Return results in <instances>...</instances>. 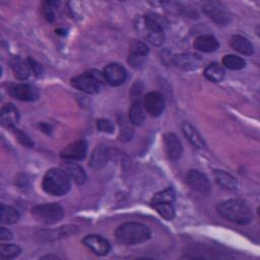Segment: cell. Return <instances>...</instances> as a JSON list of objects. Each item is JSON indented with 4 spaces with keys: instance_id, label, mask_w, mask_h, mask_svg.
Returning a JSON list of instances; mask_svg holds the SVG:
<instances>
[{
    "instance_id": "cell-8",
    "label": "cell",
    "mask_w": 260,
    "mask_h": 260,
    "mask_svg": "<svg viewBox=\"0 0 260 260\" xmlns=\"http://www.w3.org/2000/svg\"><path fill=\"white\" fill-rule=\"evenodd\" d=\"M186 181L192 189L202 195H208L211 191V186L208 178L197 170H190L187 174Z\"/></svg>"
},
{
    "instance_id": "cell-37",
    "label": "cell",
    "mask_w": 260,
    "mask_h": 260,
    "mask_svg": "<svg viewBox=\"0 0 260 260\" xmlns=\"http://www.w3.org/2000/svg\"><path fill=\"white\" fill-rule=\"evenodd\" d=\"M59 257L56 256V255H47V256H44L42 257V259H58Z\"/></svg>"
},
{
    "instance_id": "cell-26",
    "label": "cell",
    "mask_w": 260,
    "mask_h": 260,
    "mask_svg": "<svg viewBox=\"0 0 260 260\" xmlns=\"http://www.w3.org/2000/svg\"><path fill=\"white\" fill-rule=\"evenodd\" d=\"M224 69L217 63H211L206 66L204 70V76L211 82H220L224 77Z\"/></svg>"
},
{
    "instance_id": "cell-22",
    "label": "cell",
    "mask_w": 260,
    "mask_h": 260,
    "mask_svg": "<svg viewBox=\"0 0 260 260\" xmlns=\"http://www.w3.org/2000/svg\"><path fill=\"white\" fill-rule=\"evenodd\" d=\"M182 130H183L185 137L189 140V142L192 145H194L197 148L205 147V142H204L202 136L200 135V133L197 131V129L193 125L186 122L183 124Z\"/></svg>"
},
{
    "instance_id": "cell-28",
    "label": "cell",
    "mask_w": 260,
    "mask_h": 260,
    "mask_svg": "<svg viewBox=\"0 0 260 260\" xmlns=\"http://www.w3.org/2000/svg\"><path fill=\"white\" fill-rule=\"evenodd\" d=\"M176 194L173 188L169 187L162 191L155 193L151 199V204L154 203H173L175 200Z\"/></svg>"
},
{
    "instance_id": "cell-23",
    "label": "cell",
    "mask_w": 260,
    "mask_h": 260,
    "mask_svg": "<svg viewBox=\"0 0 260 260\" xmlns=\"http://www.w3.org/2000/svg\"><path fill=\"white\" fill-rule=\"evenodd\" d=\"M10 67L14 76L19 80H25L29 76V66L19 57H13L10 60Z\"/></svg>"
},
{
    "instance_id": "cell-16",
    "label": "cell",
    "mask_w": 260,
    "mask_h": 260,
    "mask_svg": "<svg viewBox=\"0 0 260 260\" xmlns=\"http://www.w3.org/2000/svg\"><path fill=\"white\" fill-rule=\"evenodd\" d=\"M148 54V48L146 44L140 41H134L130 45V51H129V57L128 62L133 67L138 68L143 63V59Z\"/></svg>"
},
{
    "instance_id": "cell-13",
    "label": "cell",
    "mask_w": 260,
    "mask_h": 260,
    "mask_svg": "<svg viewBox=\"0 0 260 260\" xmlns=\"http://www.w3.org/2000/svg\"><path fill=\"white\" fill-rule=\"evenodd\" d=\"M82 244L98 256H105L111 250L110 243L105 238L99 235L85 236L82 239Z\"/></svg>"
},
{
    "instance_id": "cell-31",
    "label": "cell",
    "mask_w": 260,
    "mask_h": 260,
    "mask_svg": "<svg viewBox=\"0 0 260 260\" xmlns=\"http://www.w3.org/2000/svg\"><path fill=\"white\" fill-rule=\"evenodd\" d=\"M20 248L14 244H3L0 247V257L3 259H13L20 253Z\"/></svg>"
},
{
    "instance_id": "cell-29",
    "label": "cell",
    "mask_w": 260,
    "mask_h": 260,
    "mask_svg": "<svg viewBox=\"0 0 260 260\" xmlns=\"http://www.w3.org/2000/svg\"><path fill=\"white\" fill-rule=\"evenodd\" d=\"M222 64L229 69L239 70L243 69L246 66V61L237 55H225L222 58Z\"/></svg>"
},
{
    "instance_id": "cell-3",
    "label": "cell",
    "mask_w": 260,
    "mask_h": 260,
    "mask_svg": "<svg viewBox=\"0 0 260 260\" xmlns=\"http://www.w3.org/2000/svg\"><path fill=\"white\" fill-rule=\"evenodd\" d=\"M43 189L53 196H63L70 190L69 176L62 169H50L43 178Z\"/></svg>"
},
{
    "instance_id": "cell-35",
    "label": "cell",
    "mask_w": 260,
    "mask_h": 260,
    "mask_svg": "<svg viewBox=\"0 0 260 260\" xmlns=\"http://www.w3.org/2000/svg\"><path fill=\"white\" fill-rule=\"evenodd\" d=\"M27 64L29 66V68L32 70V72L37 75V76H41L43 74V67L41 66L40 63H38L35 59L32 58H28L27 59Z\"/></svg>"
},
{
    "instance_id": "cell-32",
    "label": "cell",
    "mask_w": 260,
    "mask_h": 260,
    "mask_svg": "<svg viewBox=\"0 0 260 260\" xmlns=\"http://www.w3.org/2000/svg\"><path fill=\"white\" fill-rule=\"evenodd\" d=\"M11 130H12L13 134L15 135L16 139H17L22 145H24V146H26V147H31V146L34 145L32 140H31L24 132H22V131L19 130V129H16L15 127L11 128Z\"/></svg>"
},
{
    "instance_id": "cell-6",
    "label": "cell",
    "mask_w": 260,
    "mask_h": 260,
    "mask_svg": "<svg viewBox=\"0 0 260 260\" xmlns=\"http://www.w3.org/2000/svg\"><path fill=\"white\" fill-rule=\"evenodd\" d=\"M71 84L78 90L88 94H96L101 90V81L99 77L90 72H84L71 79Z\"/></svg>"
},
{
    "instance_id": "cell-15",
    "label": "cell",
    "mask_w": 260,
    "mask_h": 260,
    "mask_svg": "<svg viewBox=\"0 0 260 260\" xmlns=\"http://www.w3.org/2000/svg\"><path fill=\"white\" fill-rule=\"evenodd\" d=\"M164 143L166 152L170 159L178 160L183 152V147L180 139L174 133H166L164 135Z\"/></svg>"
},
{
    "instance_id": "cell-24",
    "label": "cell",
    "mask_w": 260,
    "mask_h": 260,
    "mask_svg": "<svg viewBox=\"0 0 260 260\" xmlns=\"http://www.w3.org/2000/svg\"><path fill=\"white\" fill-rule=\"evenodd\" d=\"M145 119L144 108L141 102L134 101L129 109V122L132 125L140 126Z\"/></svg>"
},
{
    "instance_id": "cell-27",
    "label": "cell",
    "mask_w": 260,
    "mask_h": 260,
    "mask_svg": "<svg viewBox=\"0 0 260 260\" xmlns=\"http://www.w3.org/2000/svg\"><path fill=\"white\" fill-rule=\"evenodd\" d=\"M0 213H1V217H0L1 223L3 224H13L17 222L19 219L18 211L15 208L8 205L2 204Z\"/></svg>"
},
{
    "instance_id": "cell-19",
    "label": "cell",
    "mask_w": 260,
    "mask_h": 260,
    "mask_svg": "<svg viewBox=\"0 0 260 260\" xmlns=\"http://www.w3.org/2000/svg\"><path fill=\"white\" fill-rule=\"evenodd\" d=\"M193 46L196 50L204 53H211L218 49V41L211 35H202L194 40Z\"/></svg>"
},
{
    "instance_id": "cell-11",
    "label": "cell",
    "mask_w": 260,
    "mask_h": 260,
    "mask_svg": "<svg viewBox=\"0 0 260 260\" xmlns=\"http://www.w3.org/2000/svg\"><path fill=\"white\" fill-rule=\"evenodd\" d=\"M87 143L85 140H77L68 144L60 151V156L66 160H81L86 156Z\"/></svg>"
},
{
    "instance_id": "cell-33",
    "label": "cell",
    "mask_w": 260,
    "mask_h": 260,
    "mask_svg": "<svg viewBox=\"0 0 260 260\" xmlns=\"http://www.w3.org/2000/svg\"><path fill=\"white\" fill-rule=\"evenodd\" d=\"M54 4H57V2H44L42 6V14L44 18L49 22H52L55 19V14L52 9V5Z\"/></svg>"
},
{
    "instance_id": "cell-25",
    "label": "cell",
    "mask_w": 260,
    "mask_h": 260,
    "mask_svg": "<svg viewBox=\"0 0 260 260\" xmlns=\"http://www.w3.org/2000/svg\"><path fill=\"white\" fill-rule=\"evenodd\" d=\"M213 176L217 185L225 190H234L237 187V180L235 179V177L224 171L215 170Z\"/></svg>"
},
{
    "instance_id": "cell-21",
    "label": "cell",
    "mask_w": 260,
    "mask_h": 260,
    "mask_svg": "<svg viewBox=\"0 0 260 260\" xmlns=\"http://www.w3.org/2000/svg\"><path fill=\"white\" fill-rule=\"evenodd\" d=\"M62 167H63L62 170H64L65 173L69 176V178H71L76 184L82 185L85 183L86 174L80 166H78L75 162L67 161V162L63 164Z\"/></svg>"
},
{
    "instance_id": "cell-20",
    "label": "cell",
    "mask_w": 260,
    "mask_h": 260,
    "mask_svg": "<svg viewBox=\"0 0 260 260\" xmlns=\"http://www.w3.org/2000/svg\"><path fill=\"white\" fill-rule=\"evenodd\" d=\"M230 44H231V47L235 51L239 52L240 54L250 56L254 53L253 45L251 44V42L247 38H245L243 36H240V35L233 36L231 38Z\"/></svg>"
},
{
    "instance_id": "cell-7",
    "label": "cell",
    "mask_w": 260,
    "mask_h": 260,
    "mask_svg": "<svg viewBox=\"0 0 260 260\" xmlns=\"http://www.w3.org/2000/svg\"><path fill=\"white\" fill-rule=\"evenodd\" d=\"M202 11L215 23L224 25L232 19V14L226 6L217 1H208L203 4Z\"/></svg>"
},
{
    "instance_id": "cell-2",
    "label": "cell",
    "mask_w": 260,
    "mask_h": 260,
    "mask_svg": "<svg viewBox=\"0 0 260 260\" xmlns=\"http://www.w3.org/2000/svg\"><path fill=\"white\" fill-rule=\"evenodd\" d=\"M116 239L123 245H136L147 241L150 236V230L143 223L129 221L119 225L115 232Z\"/></svg>"
},
{
    "instance_id": "cell-9",
    "label": "cell",
    "mask_w": 260,
    "mask_h": 260,
    "mask_svg": "<svg viewBox=\"0 0 260 260\" xmlns=\"http://www.w3.org/2000/svg\"><path fill=\"white\" fill-rule=\"evenodd\" d=\"M104 79L113 86H119L123 84L127 78V72L125 68L118 63H111L104 68Z\"/></svg>"
},
{
    "instance_id": "cell-4",
    "label": "cell",
    "mask_w": 260,
    "mask_h": 260,
    "mask_svg": "<svg viewBox=\"0 0 260 260\" xmlns=\"http://www.w3.org/2000/svg\"><path fill=\"white\" fill-rule=\"evenodd\" d=\"M141 30L145 40L153 45V46H160L165 42V31L164 25L158 17V15L149 13L142 17L141 20Z\"/></svg>"
},
{
    "instance_id": "cell-14",
    "label": "cell",
    "mask_w": 260,
    "mask_h": 260,
    "mask_svg": "<svg viewBox=\"0 0 260 260\" xmlns=\"http://www.w3.org/2000/svg\"><path fill=\"white\" fill-rule=\"evenodd\" d=\"M8 92L11 96L15 98L16 100L24 101V102L35 101L39 96L38 89L31 84H27V83H19V84L11 85L8 88Z\"/></svg>"
},
{
    "instance_id": "cell-12",
    "label": "cell",
    "mask_w": 260,
    "mask_h": 260,
    "mask_svg": "<svg viewBox=\"0 0 260 260\" xmlns=\"http://www.w3.org/2000/svg\"><path fill=\"white\" fill-rule=\"evenodd\" d=\"M173 63L176 67L185 71L195 70L201 66L202 58L195 53H182L174 56Z\"/></svg>"
},
{
    "instance_id": "cell-17",
    "label": "cell",
    "mask_w": 260,
    "mask_h": 260,
    "mask_svg": "<svg viewBox=\"0 0 260 260\" xmlns=\"http://www.w3.org/2000/svg\"><path fill=\"white\" fill-rule=\"evenodd\" d=\"M110 158V151L107 145L100 144L91 152L89 166L93 169H101L107 165Z\"/></svg>"
},
{
    "instance_id": "cell-30",
    "label": "cell",
    "mask_w": 260,
    "mask_h": 260,
    "mask_svg": "<svg viewBox=\"0 0 260 260\" xmlns=\"http://www.w3.org/2000/svg\"><path fill=\"white\" fill-rule=\"evenodd\" d=\"M151 205L157 211V213L165 219H167V220L174 219L176 213H175V208L172 205V203H154Z\"/></svg>"
},
{
    "instance_id": "cell-5",
    "label": "cell",
    "mask_w": 260,
    "mask_h": 260,
    "mask_svg": "<svg viewBox=\"0 0 260 260\" xmlns=\"http://www.w3.org/2000/svg\"><path fill=\"white\" fill-rule=\"evenodd\" d=\"M31 214L36 219L47 224L60 221L64 216V209L58 203H45L31 208Z\"/></svg>"
},
{
    "instance_id": "cell-10",
    "label": "cell",
    "mask_w": 260,
    "mask_h": 260,
    "mask_svg": "<svg viewBox=\"0 0 260 260\" xmlns=\"http://www.w3.org/2000/svg\"><path fill=\"white\" fill-rule=\"evenodd\" d=\"M142 105L150 116L157 117L165 109V98L158 91H150L144 96Z\"/></svg>"
},
{
    "instance_id": "cell-18",
    "label": "cell",
    "mask_w": 260,
    "mask_h": 260,
    "mask_svg": "<svg viewBox=\"0 0 260 260\" xmlns=\"http://www.w3.org/2000/svg\"><path fill=\"white\" fill-rule=\"evenodd\" d=\"M0 120L3 126L13 128L19 121V112L12 104H5L1 109Z\"/></svg>"
},
{
    "instance_id": "cell-1",
    "label": "cell",
    "mask_w": 260,
    "mask_h": 260,
    "mask_svg": "<svg viewBox=\"0 0 260 260\" xmlns=\"http://www.w3.org/2000/svg\"><path fill=\"white\" fill-rule=\"evenodd\" d=\"M216 210L221 217L238 224H247L252 220L249 206L240 199L223 201L217 205Z\"/></svg>"
},
{
    "instance_id": "cell-34",
    "label": "cell",
    "mask_w": 260,
    "mask_h": 260,
    "mask_svg": "<svg viewBox=\"0 0 260 260\" xmlns=\"http://www.w3.org/2000/svg\"><path fill=\"white\" fill-rule=\"evenodd\" d=\"M96 128L102 132H106V133H110V134L113 133L114 129H115L112 122L107 119L96 120Z\"/></svg>"
},
{
    "instance_id": "cell-36",
    "label": "cell",
    "mask_w": 260,
    "mask_h": 260,
    "mask_svg": "<svg viewBox=\"0 0 260 260\" xmlns=\"http://www.w3.org/2000/svg\"><path fill=\"white\" fill-rule=\"evenodd\" d=\"M0 239L1 241H9L12 239V233L5 228H1L0 229Z\"/></svg>"
}]
</instances>
